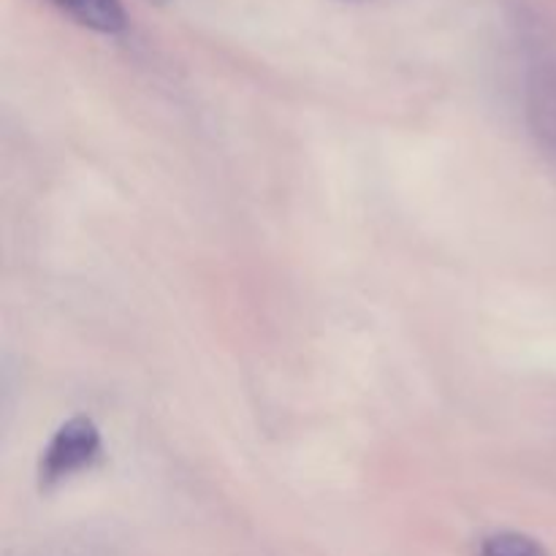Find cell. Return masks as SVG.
<instances>
[{"mask_svg": "<svg viewBox=\"0 0 556 556\" xmlns=\"http://www.w3.org/2000/svg\"><path fill=\"white\" fill-rule=\"evenodd\" d=\"M98 456H101V432L96 424L85 416L71 418L43 448L38 462V483L41 489H54L65 478L90 467Z\"/></svg>", "mask_w": 556, "mask_h": 556, "instance_id": "1", "label": "cell"}, {"mask_svg": "<svg viewBox=\"0 0 556 556\" xmlns=\"http://www.w3.org/2000/svg\"><path fill=\"white\" fill-rule=\"evenodd\" d=\"M52 3L87 30L106 33V36L125 30V11L119 0H52Z\"/></svg>", "mask_w": 556, "mask_h": 556, "instance_id": "2", "label": "cell"}, {"mask_svg": "<svg viewBox=\"0 0 556 556\" xmlns=\"http://www.w3.org/2000/svg\"><path fill=\"white\" fill-rule=\"evenodd\" d=\"M478 556H552L535 538L521 532H494L483 538Z\"/></svg>", "mask_w": 556, "mask_h": 556, "instance_id": "3", "label": "cell"}, {"mask_svg": "<svg viewBox=\"0 0 556 556\" xmlns=\"http://www.w3.org/2000/svg\"><path fill=\"white\" fill-rule=\"evenodd\" d=\"M152 3H166V0H152Z\"/></svg>", "mask_w": 556, "mask_h": 556, "instance_id": "4", "label": "cell"}]
</instances>
